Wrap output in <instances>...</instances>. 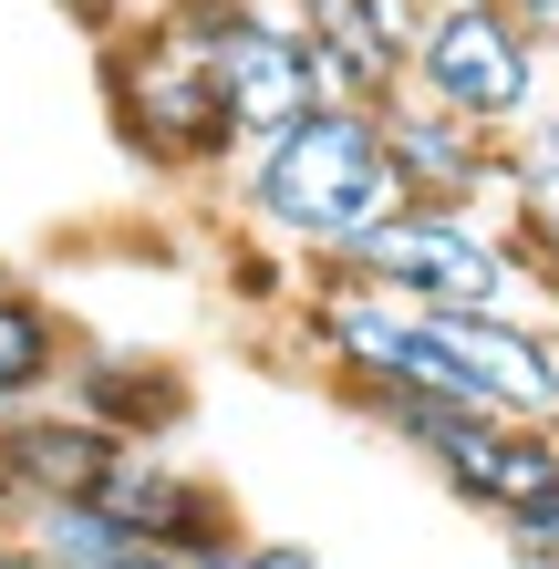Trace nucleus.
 Here are the masks:
<instances>
[{
    "label": "nucleus",
    "mask_w": 559,
    "mask_h": 569,
    "mask_svg": "<svg viewBox=\"0 0 559 569\" xmlns=\"http://www.w3.org/2000/svg\"><path fill=\"white\" fill-rule=\"evenodd\" d=\"M239 208L259 239L342 270L373 228L405 208V177L383 156V104H311L290 136L239 156Z\"/></svg>",
    "instance_id": "nucleus-1"
},
{
    "label": "nucleus",
    "mask_w": 559,
    "mask_h": 569,
    "mask_svg": "<svg viewBox=\"0 0 559 569\" xmlns=\"http://www.w3.org/2000/svg\"><path fill=\"white\" fill-rule=\"evenodd\" d=\"M415 11L425 0H290V21H301L332 104H383V93H405Z\"/></svg>",
    "instance_id": "nucleus-9"
},
{
    "label": "nucleus",
    "mask_w": 559,
    "mask_h": 569,
    "mask_svg": "<svg viewBox=\"0 0 559 569\" xmlns=\"http://www.w3.org/2000/svg\"><path fill=\"white\" fill-rule=\"evenodd\" d=\"M11 549L31 569H114L124 549H146V539H124L93 497H21V508H11Z\"/></svg>",
    "instance_id": "nucleus-13"
},
{
    "label": "nucleus",
    "mask_w": 559,
    "mask_h": 569,
    "mask_svg": "<svg viewBox=\"0 0 559 569\" xmlns=\"http://www.w3.org/2000/svg\"><path fill=\"white\" fill-rule=\"evenodd\" d=\"M383 156L415 208H508V136L425 104V93H383Z\"/></svg>",
    "instance_id": "nucleus-7"
},
{
    "label": "nucleus",
    "mask_w": 559,
    "mask_h": 569,
    "mask_svg": "<svg viewBox=\"0 0 559 569\" xmlns=\"http://www.w3.org/2000/svg\"><path fill=\"white\" fill-rule=\"evenodd\" d=\"M352 405H363L415 466H436L477 518H518V508H539L559 487V425H518V415L446 405V393H393V383L352 393Z\"/></svg>",
    "instance_id": "nucleus-4"
},
{
    "label": "nucleus",
    "mask_w": 559,
    "mask_h": 569,
    "mask_svg": "<svg viewBox=\"0 0 559 569\" xmlns=\"http://www.w3.org/2000/svg\"><path fill=\"white\" fill-rule=\"evenodd\" d=\"M93 508H104L124 539H146V549H218V539H239L228 487L197 477V466H167L156 446H124L104 477H93Z\"/></svg>",
    "instance_id": "nucleus-8"
},
{
    "label": "nucleus",
    "mask_w": 559,
    "mask_h": 569,
    "mask_svg": "<svg viewBox=\"0 0 559 569\" xmlns=\"http://www.w3.org/2000/svg\"><path fill=\"white\" fill-rule=\"evenodd\" d=\"M425 11H436V0H425Z\"/></svg>",
    "instance_id": "nucleus-19"
},
{
    "label": "nucleus",
    "mask_w": 559,
    "mask_h": 569,
    "mask_svg": "<svg viewBox=\"0 0 559 569\" xmlns=\"http://www.w3.org/2000/svg\"><path fill=\"white\" fill-rule=\"evenodd\" d=\"M11 508H21V477H11V446H0V528H11Z\"/></svg>",
    "instance_id": "nucleus-17"
},
{
    "label": "nucleus",
    "mask_w": 559,
    "mask_h": 569,
    "mask_svg": "<svg viewBox=\"0 0 559 569\" xmlns=\"http://www.w3.org/2000/svg\"><path fill=\"white\" fill-rule=\"evenodd\" d=\"M104 114H114V136L146 166H167V177H218V166H239L208 42H197V21L177 11V0H156L146 21H124L104 42Z\"/></svg>",
    "instance_id": "nucleus-2"
},
{
    "label": "nucleus",
    "mask_w": 559,
    "mask_h": 569,
    "mask_svg": "<svg viewBox=\"0 0 559 569\" xmlns=\"http://www.w3.org/2000/svg\"><path fill=\"white\" fill-rule=\"evenodd\" d=\"M508 528V549L518 559H539V569H559V487L539 497V508H518V518H498Z\"/></svg>",
    "instance_id": "nucleus-14"
},
{
    "label": "nucleus",
    "mask_w": 559,
    "mask_h": 569,
    "mask_svg": "<svg viewBox=\"0 0 559 569\" xmlns=\"http://www.w3.org/2000/svg\"><path fill=\"white\" fill-rule=\"evenodd\" d=\"M177 11L197 21V42H208V73H218V104H228L239 156L290 136L311 104H332L301 21H290V0H177Z\"/></svg>",
    "instance_id": "nucleus-6"
},
{
    "label": "nucleus",
    "mask_w": 559,
    "mask_h": 569,
    "mask_svg": "<svg viewBox=\"0 0 559 569\" xmlns=\"http://www.w3.org/2000/svg\"><path fill=\"white\" fill-rule=\"evenodd\" d=\"M62 373H73V321H62L31 280H0V425L52 405Z\"/></svg>",
    "instance_id": "nucleus-12"
},
{
    "label": "nucleus",
    "mask_w": 559,
    "mask_h": 569,
    "mask_svg": "<svg viewBox=\"0 0 559 569\" xmlns=\"http://www.w3.org/2000/svg\"><path fill=\"white\" fill-rule=\"evenodd\" d=\"M508 21L529 31V42H539L549 62H559V0H508Z\"/></svg>",
    "instance_id": "nucleus-16"
},
{
    "label": "nucleus",
    "mask_w": 559,
    "mask_h": 569,
    "mask_svg": "<svg viewBox=\"0 0 559 569\" xmlns=\"http://www.w3.org/2000/svg\"><path fill=\"white\" fill-rule=\"evenodd\" d=\"M0 446H11V477H21V497H93V477L124 456V435L114 425H93L83 405H31V415H11L0 425Z\"/></svg>",
    "instance_id": "nucleus-10"
},
{
    "label": "nucleus",
    "mask_w": 559,
    "mask_h": 569,
    "mask_svg": "<svg viewBox=\"0 0 559 569\" xmlns=\"http://www.w3.org/2000/svg\"><path fill=\"white\" fill-rule=\"evenodd\" d=\"M52 11H62V21H83V42H114V31H124V21H146L156 0H52Z\"/></svg>",
    "instance_id": "nucleus-15"
},
{
    "label": "nucleus",
    "mask_w": 559,
    "mask_h": 569,
    "mask_svg": "<svg viewBox=\"0 0 559 569\" xmlns=\"http://www.w3.org/2000/svg\"><path fill=\"white\" fill-rule=\"evenodd\" d=\"M62 405H83L93 425H114L124 446H156L167 425H187V373L177 362H114V352H83L62 373Z\"/></svg>",
    "instance_id": "nucleus-11"
},
{
    "label": "nucleus",
    "mask_w": 559,
    "mask_h": 569,
    "mask_svg": "<svg viewBox=\"0 0 559 569\" xmlns=\"http://www.w3.org/2000/svg\"><path fill=\"white\" fill-rule=\"evenodd\" d=\"M405 83L425 104L487 124V136H518V124L549 104V52L508 21V0H436V11H415Z\"/></svg>",
    "instance_id": "nucleus-5"
},
{
    "label": "nucleus",
    "mask_w": 559,
    "mask_h": 569,
    "mask_svg": "<svg viewBox=\"0 0 559 569\" xmlns=\"http://www.w3.org/2000/svg\"><path fill=\"white\" fill-rule=\"evenodd\" d=\"M0 569H31V559H21V549H11V528H0Z\"/></svg>",
    "instance_id": "nucleus-18"
},
{
    "label": "nucleus",
    "mask_w": 559,
    "mask_h": 569,
    "mask_svg": "<svg viewBox=\"0 0 559 569\" xmlns=\"http://www.w3.org/2000/svg\"><path fill=\"white\" fill-rule=\"evenodd\" d=\"M352 280H383L405 300H436V311H508V321H539V270L518 249L508 208H393L363 249L342 259Z\"/></svg>",
    "instance_id": "nucleus-3"
}]
</instances>
